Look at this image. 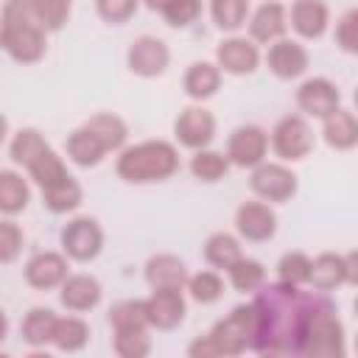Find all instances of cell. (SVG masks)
<instances>
[{"mask_svg": "<svg viewBox=\"0 0 358 358\" xmlns=\"http://www.w3.org/2000/svg\"><path fill=\"white\" fill-rule=\"evenodd\" d=\"M355 106H358V90H355Z\"/></svg>", "mask_w": 358, "mask_h": 358, "instance_id": "c3c4849f", "label": "cell"}, {"mask_svg": "<svg viewBox=\"0 0 358 358\" xmlns=\"http://www.w3.org/2000/svg\"><path fill=\"white\" fill-rule=\"evenodd\" d=\"M115 352L120 358H145L151 352V338L145 330H115Z\"/></svg>", "mask_w": 358, "mask_h": 358, "instance_id": "ab89813d", "label": "cell"}, {"mask_svg": "<svg viewBox=\"0 0 358 358\" xmlns=\"http://www.w3.org/2000/svg\"><path fill=\"white\" fill-rule=\"evenodd\" d=\"M255 336L252 350L260 355H305V338L313 319L333 308L322 294L299 291V285L271 282L260 285L255 296Z\"/></svg>", "mask_w": 358, "mask_h": 358, "instance_id": "6da1fadb", "label": "cell"}, {"mask_svg": "<svg viewBox=\"0 0 358 358\" xmlns=\"http://www.w3.org/2000/svg\"><path fill=\"white\" fill-rule=\"evenodd\" d=\"M45 28H39L20 0H6L3 6V48L14 62L31 64L45 53Z\"/></svg>", "mask_w": 358, "mask_h": 358, "instance_id": "277c9868", "label": "cell"}, {"mask_svg": "<svg viewBox=\"0 0 358 358\" xmlns=\"http://www.w3.org/2000/svg\"><path fill=\"white\" fill-rule=\"evenodd\" d=\"M324 143L333 145V148H352L358 145V120L352 112H344V109H336L324 117Z\"/></svg>", "mask_w": 358, "mask_h": 358, "instance_id": "603a6c76", "label": "cell"}, {"mask_svg": "<svg viewBox=\"0 0 358 358\" xmlns=\"http://www.w3.org/2000/svg\"><path fill=\"white\" fill-rule=\"evenodd\" d=\"M95 6L106 22H126L137 11V0H95Z\"/></svg>", "mask_w": 358, "mask_h": 358, "instance_id": "f6af8a7d", "label": "cell"}, {"mask_svg": "<svg viewBox=\"0 0 358 358\" xmlns=\"http://www.w3.org/2000/svg\"><path fill=\"white\" fill-rule=\"evenodd\" d=\"M81 196H84L81 185L73 176H64L62 182H56V185L42 190V199H45L50 213H70V210H76L81 204Z\"/></svg>", "mask_w": 358, "mask_h": 358, "instance_id": "4dcf8cb0", "label": "cell"}, {"mask_svg": "<svg viewBox=\"0 0 358 358\" xmlns=\"http://www.w3.org/2000/svg\"><path fill=\"white\" fill-rule=\"evenodd\" d=\"M28 185L14 171H0V210L3 213H20L28 204Z\"/></svg>", "mask_w": 358, "mask_h": 358, "instance_id": "d6a6232c", "label": "cell"}, {"mask_svg": "<svg viewBox=\"0 0 358 358\" xmlns=\"http://www.w3.org/2000/svg\"><path fill=\"white\" fill-rule=\"evenodd\" d=\"M291 25L305 39H319L327 31V6L322 0H296L291 8Z\"/></svg>", "mask_w": 358, "mask_h": 358, "instance_id": "ffe728a7", "label": "cell"}, {"mask_svg": "<svg viewBox=\"0 0 358 358\" xmlns=\"http://www.w3.org/2000/svg\"><path fill=\"white\" fill-rule=\"evenodd\" d=\"M271 145H274L277 157L296 162V159H305V157L310 154V148H313V131H310V126L305 123V117L288 115V117H282V120L274 126V131H271Z\"/></svg>", "mask_w": 358, "mask_h": 358, "instance_id": "8992f818", "label": "cell"}, {"mask_svg": "<svg viewBox=\"0 0 358 358\" xmlns=\"http://www.w3.org/2000/svg\"><path fill=\"white\" fill-rule=\"evenodd\" d=\"M204 257H207L210 266H215V268H227V271H229L243 255H241L238 241H235L229 232H215V235H210L207 243H204Z\"/></svg>", "mask_w": 358, "mask_h": 358, "instance_id": "f546056e", "label": "cell"}, {"mask_svg": "<svg viewBox=\"0 0 358 358\" xmlns=\"http://www.w3.org/2000/svg\"><path fill=\"white\" fill-rule=\"evenodd\" d=\"M182 84H185V92H187L193 101H204V98L215 95V90H218V84H221V73H218V67L210 64V62H196V64L187 67Z\"/></svg>", "mask_w": 358, "mask_h": 358, "instance_id": "484cf974", "label": "cell"}, {"mask_svg": "<svg viewBox=\"0 0 358 358\" xmlns=\"http://www.w3.org/2000/svg\"><path fill=\"white\" fill-rule=\"evenodd\" d=\"M344 263H347V282L358 285V249L344 255Z\"/></svg>", "mask_w": 358, "mask_h": 358, "instance_id": "bcb514c9", "label": "cell"}, {"mask_svg": "<svg viewBox=\"0 0 358 358\" xmlns=\"http://www.w3.org/2000/svg\"><path fill=\"white\" fill-rule=\"evenodd\" d=\"M28 17L45 28V31H59L67 17H70V0H20Z\"/></svg>", "mask_w": 358, "mask_h": 358, "instance_id": "d4e9b609", "label": "cell"}, {"mask_svg": "<svg viewBox=\"0 0 358 358\" xmlns=\"http://www.w3.org/2000/svg\"><path fill=\"white\" fill-rule=\"evenodd\" d=\"M168 59H171L168 45L157 36H140L129 48V70L143 78H154V76L165 73Z\"/></svg>", "mask_w": 358, "mask_h": 358, "instance_id": "8fae6325", "label": "cell"}, {"mask_svg": "<svg viewBox=\"0 0 358 358\" xmlns=\"http://www.w3.org/2000/svg\"><path fill=\"white\" fill-rule=\"evenodd\" d=\"M25 168H28V173L34 176V182H36L42 190L50 187V185H56V182H62L64 176H70L67 168H64V162H62V157H56V151H53L50 145H45Z\"/></svg>", "mask_w": 358, "mask_h": 358, "instance_id": "4316f807", "label": "cell"}, {"mask_svg": "<svg viewBox=\"0 0 358 358\" xmlns=\"http://www.w3.org/2000/svg\"><path fill=\"white\" fill-rule=\"evenodd\" d=\"M199 14H201V0H168L165 8H162L165 22L173 25V28L190 25Z\"/></svg>", "mask_w": 358, "mask_h": 358, "instance_id": "b9f144b4", "label": "cell"}, {"mask_svg": "<svg viewBox=\"0 0 358 358\" xmlns=\"http://www.w3.org/2000/svg\"><path fill=\"white\" fill-rule=\"evenodd\" d=\"M355 313H358V299H355Z\"/></svg>", "mask_w": 358, "mask_h": 358, "instance_id": "681fc988", "label": "cell"}, {"mask_svg": "<svg viewBox=\"0 0 358 358\" xmlns=\"http://www.w3.org/2000/svg\"><path fill=\"white\" fill-rule=\"evenodd\" d=\"M266 148H268V137L263 129L257 126H238L232 134H229V143H227V157L232 165H241V168H257L266 157Z\"/></svg>", "mask_w": 358, "mask_h": 358, "instance_id": "9c48e42d", "label": "cell"}, {"mask_svg": "<svg viewBox=\"0 0 358 358\" xmlns=\"http://www.w3.org/2000/svg\"><path fill=\"white\" fill-rule=\"evenodd\" d=\"M255 336V305H238L229 316L215 322V327L196 338L187 347V355L193 358H213V355H241L246 347H252Z\"/></svg>", "mask_w": 358, "mask_h": 358, "instance_id": "7a4b0ae2", "label": "cell"}, {"mask_svg": "<svg viewBox=\"0 0 358 358\" xmlns=\"http://www.w3.org/2000/svg\"><path fill=\"white\" fill-rule=\"evenodd\" d=\"M310 268H313V260L302 252H288L280 257L277 263V274L282 282L288 285H302V282H310Z\"/></svg>", "mask_w": 358, "mask_h": 358, "instance_id": "8d00e7d4", "label": "cell"}, {"mask_svg": "<svg viewBox=\"0 0 358 358\" xmlns=\"http://www.w3.org/2000/svg\"><path fill=\"white\" fill-rule=\"evenodd\" d=\"M336 42L347 53H358V8H350L336 25Z\"/></svg>", "mask_w": 358, "mask_h": 358, "instance_id": "7bdbcfd3", "label": "cell"}, {"mask_svg": "<svg viewBox=\"0 0 358 358\" xmlns=\"http://www.w3.org/2000/svg\"><path fill=\"white\" fill-rule=\"evenodd\" d=\"M249 0H210V14L221 31H235L243 25Z\"/></svg>", "mask_w": 358, "mask_h": 358, "instance_id": "d590c367", "label": "cell"}, {"mask_svg": "<svg viewBox=\"0 0 358 358\" xmlns=\"http://www.w3.org/2000/svg\"><path fill=\"white\" fill-rule=\"evenodd\" d=\"M249 185L260 199H268V201H288L296 193V176L277 162H260Z\"/></svg>", "mask_w": 358, "mask_h": 358, "instance_id": "ba28073f", "label": "cell"}, {"mask_svg": "<svg viewBox=\"0 0 358 358\" xmlns=\"http://www.w3.org/2000/svg\"><path fill=\"white\" fill-rule=\"evenodd\" d=\"M90 341V327L84 319H76V316H64L56 322V333H53V347L62 350V352H76L81 350L84 344Z\"/></svg>", "mask_w": 358, "mask_h": 358, "instance_id": "1f68e13d", "label": "cell"}, {"mask_svg": "<svg viewBox=\"0 0 358 358\" xmlns=\"http://www.w3.org/2000/svg\"><path fill=\"white\" fill-rule=\"evenodd\" d=\"M165 3H168V0H145V6H148V8H154V11H162V8H165Z\"/></svg>", "mask_w": 358, "mask_h": 358, "instance_id": "7dc6e473", "label": "cell"}, {"mask_svg": "<svg viewBox=\"0 0 358 358\" xmlns=\"http://www.w3.org/2000/svg\"><path fill=\"white\" fill-rule=\"evenodd\" d=\"M266 64L277 78H296L308 70V50L294 39H277L268 48Z\"/></svg>", "mask_w": 358, "mask_h": 358, "instance_id": "2e32d148", "label": "cell"}, {"mask_svg": "<svg viewBox=\"0 0 358 358\" xmlns=\"http://www.w3.org/2000/svg\"><path fill=\"white\" fill-rule=\"evenodd\" d=\"M176 140L187 148H204L215 137V117L201 106H187L173 123Z\"/></svg>", "mask_w": 358, "mask_h": 358, "instance_id": "7c38bea8", "label": "cell"}, {"mask_svg": "<svg viewBox=\"0 0 358 358\" xmlns=\"http://www.w3.org/2000/svg\"><path fill=\"white\" fill-rule=\"evenodd\" d=\"M285 8L280 3H263L249 22V34L257 42H277L285 34Z\"/></svg>", "mask_w": 358, "mask_h": 358, "instance_id": "7402d4cb", "label": "cell"}, {"mask_svg": "<svg viewBox=\"0 0 358 358\" xmlns=\"http://www.w3.org/2000/svg\"><path fill=\"white\" fill-rule=\"evenodd\" d=\"M109 324H112V330H145V327H151L145 299H123V302L112 305Z\"/></svg>", "mask_w": 358, "mask_h": 358, "instance_id": "f1b7e54d", "label": "cell"}, {"mask_svg": "<svg viewBox=\"0 0 358 358\" xmlns=\"http://www.w3.org/2000/svg\"><path fill=\"white\" fill-rule=\"evenodd\" d=\"M187 291H190V296L196 302L210 305L224 294V282H221V277L215 271H199V274H193L187 280Z\"/></svg>", "mask_w": 358, "mask_h": 358, "instance_id": "60d3db41", "label": "cell"}, {"mask_svg": "<svg viewBox=\"0 0 358 358\" xmlns=\"http://www.w3.org/2000/svg\"><path fill=\"white\" fill-rule=\"evenodd\" d=\"M67 280V260L56 252H39L25 263V282L45 291L56 288Z\"/></svg>", "mask_w": 358, "mask_h": 358, "instance_id": "e0dca14e", "label": "cell"}, {"mask_svg": "<svg viewBox=\"0 0 358 358\" xmlns=\"http://www.w3.org/2000/svg\"><path fill=\"white\" fill-rule=\"evenodd\" d=\"M148 322L157 330H173L185 319V296L182 288H154L145 299Z\"/></svg>", "mask_w": 358, "mask_h": 358, "instance_id": "30bf717a", "label": "cell"}, {"mask_svg": "<svg viewBox=\"0 0 358 358\" xmlns=\"http://www.w3.org/2000/svg\"><path fill=\"white\" fill-rule=\"evenodd\" d=\"M115 168H117L120 179L134 182V185L159 182V179H168L179 168V154L165 140H145V143H137V145L126 148L117 157Z\"/></svg>", "mask_w": 358, "mask_h": 358, "instance_id": "3957f363", "label": "cell"}, {"mask_svg": "<svg viewBox=\"0 0 358 358\" xmlns=\"http://www.w3.org/2000/svg\"><path fill=\"white\" fill-rule=\"evenodd\" d=\"M235 227H238V232H241L246 241L260 243V241H268V238L274 235V229H277V215H274L271 207H266V204H260V201H246V204H241L238 213H235Z\"/></svg>", "mask_w": 358, "mask_h": 358, "instance_id": "5bb4252c", "label": "cell"}, {"mask_svg": "<svg viewBox=\"0 0 358 358\" xmlns=\"http://www.w3.org/2000/svg\"><path fill=\"white\" fill-rule=\"evenodd\" d=\"M145 280L151 288H182L187 285V268L176 255H154L145 263Z\"/></svg>", "mask_w": 358, "mask_h": 358, "instance_id": "d6986e66", "label": "cell"}, {"mask_svg": "<svg viewBox=\"0 0 358 358\" xmlns=\"http://www.w3.org/2000/svg\"><path fill=\"white\" fill-rule=\"evenodd\" d=\"M62 305L67 310H92L101 302V282L90 274H73L62 282V294H59Z\"/></svg>", "mask_w": 358, "mask_h": 358, "instance_id": "ac0fdd59", "label": "cell"}, {"mask_svg": "<svg viewBox=\"0 0 358 358\" xmlns=\"http://www.w3.org/2000/svg\"><path fill=\"white\" fill-rule=\"evenodd\" d=\"M338 87L327 78H308L299 90H296V103L302 112L313 115V117H327L330 112L338 109Z\"/></svg>", "mask_w": 358, "mask_h": 358, "instance_id": "4fadbf2b", "label": "cell"}, {"mask_svg": "<svg viewBox=\"0 0 358 358\" xmlns=\"http://www.w3.org/2000/svg\"><path fill=\"white\" fill-rule=\"evenodd\" d=\"M347 282V263L341 255H333V252H324L313 260V268H310V285L316 291H333L336 285Z\"/></svg>", "mask_w": 358, "mask_h": 358, "instance_id": "cb8c5ba5", "label": "cell"}, {"mask_svg": "<svg viewBox=\"0 0 358 358\" xmlns=\"http://www.w3.org/2000/svg\"><path fill=\"white\" fill-rule=\"evenodd\" d=\"M190 171H193V176L201 179V182H218V179L227 176V171H229V157H224V154H218V151H204V148H199L196 157L190 159Z\"/></svg>", "mask_w": 358, "mask_h": 358, "instance_id": "e575fe53", "label": "cell"}, {"mask_svg": "<svg viewBox=\"0 0 358 358\" xmlns=\"http://www.w3.org/2000/svg\"><path fill=\"white\" fill-rule=\"evenodd\" d=\"M344 327L341 322L336 319V305L333 308H324L310 330H308V338H305V355H322V358H336V355H344Z\"/></svg>", "mask_w": 358, "mask_h": 358, "instance_id": "5b68a950", "label": "cell"}, {"mask_svg": "<svg viewBox=\"0 0 358 358\" xmlns=\"http://www.w3.org/2000/svg\"><path fill=\"white\" fill-rule=\"evenodd\" d=\"M67 157L76 162V165H81V168H90V165H98L101 159H103V154L109 151L106 148V143L90 129V126H81V129H76L70 137H67Z\"/></svg>", "mask_w": 358, "mask_h": 358, "instance_id": "44dd1931", "label": "cell"}, {"mask_svg": "<svg viewBox=\"0 0 358 358\" xmlns=\"http://www.w3.org/2000/svg\"><path fill=\"white\" fill-rule=\"evenodd\" d=\"M45 145H48V143L42 140V134H39L36 129H20V131L14 134V140H11V145H8V154H11V159H14L17 165L25 168Z\"/></svg>", "mask_w": 358, "mask_h": 358, "instance_id": "74e56055", "label": "cell"}, {"mask_svg": "<svg viewBox=\"0 0 358 358\" xmlns=\"http://www.w3.org/2000/svg\"><path fill=\"white\" fill-rule=\"evenodd\" d=\"M56 322L59 316L48 308H34L25 313L22 319V338L31 344V347H45L48 341H53V333H56Z\"/></svg>", "mask_w": 358, "mask_h": 358, "instance_id": "83f0119b", "label": "cell"}, {"mask_svg": "<svg viewBox=\"0 0 358 358\" xmlns=\"http://www.w3.org/2000/svg\"><path fill=\"white\" fill-rule=\"evenodd\" d=\"M84 126H90L103 143H106V148L109 151H117V148H123V143H126V137H129V129H126V123L117 117V115H109V112H101V115H92Z\"/></svg>", "mask_w": 358, "mask_h": 358, "instance_id": "836d02e7", "label": "cell"}, {"mask_svg": "<svg viewBox=\"0 0 358 358\" xmlns=\"http://www.w3.org/2000/svg\"><path fill=\"white\" fill-rule=\"evenodd\" d=\"M22 229L14 224V221H3L0 224V260L3 263H11L20 249H22Z\"/></svg>", "mask_w": 358, "mask_h": 358, "instance_id": "ee69618b", "label": "cell"}, {"mask_svg": "<svg viewBox=\"0 0 358 358\" xmlns=\"http://www.w3.org/2000/svg\"><path fill=\"white\" fill-rule=\"evenodd\" d=\"M215 59H218V67H224V73L246 76V73H255L257 70L260 53H257V45L255 42L241 39V36H232V39H224L218 45Z\"/></svg>", "mask_w": 358, "mask_h": 358, "instance_id": "9a60e30c", "label": "cell"}, {"mask_svg": "<svg viewBox=\"0 0 358 358\" xmlns=\"http://www.w3.org/2000/svg\"><path fill=\"white\" fill-rule=\"evenodd\" d=\"M229 280L238 291H257L266 280V271H263V263L252 260V257H241L232 268H229Z\"/></svg>", "mask_w": 358, "mask_h": 358, "instance_id": "f35d334b", "label": "cell"}, {"mask_svg": "<svg viewBox=\"0 0 358 358\" xmlns=\"http://www.w3.org/2000/svg\"><path fill=\"white\" fill-rule=\"evenodd\" d=\"M355 350H358V341H355Z\"/></svg>", "mask_w": 358, "mask_h": 358, "instance_id": "f907efd6", "label": "cell"}, {"mask_svg": "<svg viewBox=\"0 0 358 358\" xmlns=\"http://www.w3.org/2000/svg\"><path fill=\"white\" fill-rule=\"evenodd\" d=\"M62 246L73 260H92L103 246V232L95 218H76L62 229Z\"/></svg>", "mask_w": 358, "mask_h": 358, "instance_id": "52a82bcc", "label": "cell"}]
</instances>
